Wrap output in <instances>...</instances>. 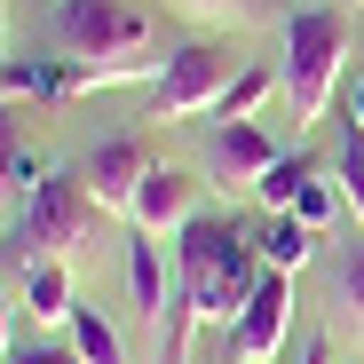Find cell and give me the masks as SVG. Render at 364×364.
Wrapping results in <instances>:
<instances>
[{"label":"cell","instance_id":"cell-1","mask_svg":"<svg viewBox=\"0 0 364 364\" xmlns=\"http://www.w3.org/2000/svg\"><path fill=\"white\" fill-rule=\"evenodd\" d=\"M262 246L237 222H214L198 214L191 230H174V309H166V333H159V364H191V341L198 325H237L246 293L262 285Z\"/></svg>","mask_w":364,"mask_h":364},{"label":"cell","instance_id":"cell-2","mask_svg":"<svg viewBox=\"0 0 364 364\" xmlns=\"http://www.w3.org/2000/svg\"><path fill=\"white\" fill-rule=\"evenodd\" d=\"M341 55H348V16L341 9H301L285 24V64H277V87L293 103V127L325 119V95L341 80Z\"/></svg>","mask_w":364,"mask_h":364},{"label":"cell","instance_id":"cell-3","mask_svg":"<svg viewBox=\"0 0 364 364\" xmlns=\"http://www.w3.org/2000/svg\"><path fill=\"white\" fill-rule=\"evenodd\" d=\"M95 191H87V182L80 174H64V166H48L40 182H32V191H24V214H16V254L24 262H64L72 246H87V237H95Z\"/></svg>","mask_w":364,"mask_h":364},{"label":"cell","instance_id":"cell-4","mask_svg":"<svg viewBox=\"0 0 364 364\" xmlns=\"http://www.w3.org/2000/svg\"><path fill=\"white\" fill-rule=\"evenodd\" d=\"M55 48L80 64H111V55H143L151 16L135 0H55Z\"/></svg>","mask_w":364,"mask_h":364},{"label":"cell","instance_id":"cell-5","mask_svg":"<svg viewBox=\"0 0 364 364\" xmlns=\"http://www.w3.org/2000/svg\"><path fill=\"white\" fill-rule=\"evenodd\" d=\"M230 80H237V55H230V48L182 40V48H166L151 103H159V119H198V111H214V103L230 95Z\"/></svg>","mask_w":364,"mask_h":364},{"label":"cell","instance_id":"cell-6","mask_svg":"<svg viewBox=\"0 0 364 364\" xmlns=\"http://www.w3.org/2000/svg\"><path fill=\"white\" fill-rule=\"evenodd\" d=\"M262 206L269 214H301L309 230H325L333 222V206H341V182H333V166H309V159H277L262 182Z\"/></svg>","mask_w":364,"mask_h":364},{"label":"cell","instance_id":"cell-7","mask_svg":"<svg viewBox=\"0 0 364 364\" xmlns=\"http://www.w3.org/2000/svg\"><path fill=\"white\" fill-rule=\"evenodd\" d=\"M285 309H293L285 269H262V285L246 293V309H237V325H230V341H237V356H246V364H269V356H277V341H285Z\"/></svg>","mask_w":364,"mask_h":364},{"label":"cell","instance_id":"cell-8","mask_svg":"<svg viewBox=\"0 0 364 364\" xmlns=\"http://www.w3.org/2000/svg\"><path fill=\"white\" fill-rule=\"evenodd\" d=\"M143 174H151V151H143V143H127V135L95 143V151H87V166H80V182L95 191V206H103V214H127V206H135V191H143Z\"/></svg>","mask_w":364,"mask_h":364},{"label":"cell","instance_id":"cell-9","mask_svg":"<svg viewBox=\"0 0 364 364\" xmlns=\"http://www.w3.org/2000/svg\"><path fill=\"white\" fill-rule=\"evenodd\" d=\"M127 222L151 230V237L191 230V222H198V182H191V174H174V166H151V174H143V191H135V206H127Z\"/></svg>","mask_w":364,"mask_h":364},{"label":"cell","instance_id":"cell-10","mask_svg":"<svg viewBox=\"0 0 364 364\" xmlns=\"http://www.w3.org/2000/svg\"><path fill=\"white\" fill-rule=\"evenodd\" d=\"M277 159H285V151L254 127V119H214V135H206V166H214V182H262Z\"/></svg>","mask_w":364,"mask_h":364},{"label":"cell","instance_id":"cell-11","mask_svg":"<svg viewBox=\"0 0 364 364\" xmlns=\"http://www.w3.org/2000/svg\"><path fill=\"white\" fill-rule=\"evenodd\" d=\"M127 285H135V309L166 333V246H159L151 230L127 237Z\"/></svg>","mask_w":364,"mask_h":364},{"label":"cell","instance_id":"cell-12","mask_svg":"<svg viewBox=\"0 0 364 364\" xmlns=\"http://www.w3.org/2000/svg\"><path fill=\"white\" fill-rule=\"evenodd\" d=\"M24 309L40 317V325H72V309H80V301H72V269L64 262H24Z\"/></svg>","mask_w":364,"mask_h":364},{"label":"cell","instance_id":"cell-13","mask_svg":"<svg viewBox=\"0 0 364 364\" xmlns=\"http://www.w3.org/2000/svg\"><path fill=\"white\" fill-rule=\"evenodd\" d=\"M254 246H262V262H269V269H285V277H293L301 262L317 254V230L301 222V214H269V230L254 237Z\"/></svg>","mask_w":364,"mask_h":364},{"label":"cell","instance_id":"cell-14","mask_svg":"<svg viewBox=\"0 0 364 364\" xmlns=\"http://www.w3.org/2000/svg\"><path fill=\"white\" fill-rule=\"evenodd\" d=\"M40 174H48V166H40V159H32V151L16 143V111L0 103V206H9V198H24Z\"/></svg>","mask_w":364,"mask_h":364},{"label":"cell","instance_id":"cell-15","mask_svg":"<svg viewBox=\"0 0 364 364\" xmlns=\"http://www.w3.org/2000/svg\"><path fill=\"white\" fill-rule=\"evenodd\" d=\"M72 348H80L87 364H127V341L103 325V309H72Z\"/></svg>","mask_w":364,"mask_h":364},{"label":"cell","instance_id":"cell-16","mask_svg":"<svg viewBox=\"0 0 364 364\" xmlns=\"http://www.w3.org/2000/svg\"><path fill=\"white\" fill-rule=\"evenodd\" d=\"M269 87H277V72H237V80H230V95L214 103V119H254V111L269 103Z\"/></svg>","mask_w":364,"mask_h":364},{"label":"cell","instance_id":"cell-17","mask_svg":"<svg viewBox=\"0 0 364 364\" xmlns=\"http://www.w3.org/2000/svg\"><path fill=\"white\" fill-rule=\"evenodd\" d=\"M333 182H341V198H348L356 222H364V135H356V127H348L341 151H333Z\"/></svg>","mask_w":364,"mask_h":364},{"label":"cell","instance_id":"cell-18","mask_svg":"<svg viewBox=\"0 0 364 364\" xmlns=\"http://www.w3.org/2000/svg\"><path fill=\"white\" fill-rule=\"evenodd\" d=\"M341 301H348V317L364 325V237H356V246L341 254Z\"/></svg>","mask_w":364,"mask_h":364},{"label":"cell","instance_id":"cell-19","mask_svg":"<svg viewBox=\"0 0 364 364\" xmlns=\"http://www.w3.org/2000/svg\"><path fill=\"white\" fill-rule=\"evenodd\" d=\"M9 364H87V356H80L72 341H64V348H55V341H32V348H16Z\"/></svg>","mask_w":364,"mask_h":364},{"label":"cell","instance_id":"cell-20","mask_svg":"<svg viewBox=\"0 0 364 364\" xmlns=\"http://www.w3.org/2000/svg\"><path fill=\"white\" fill-rule=\"evenodd\" d=\"M182 9H191V16H246L254 0H182Z\"/></svg>","mask_w":364,"mask_h":364},{"label":"cell","instance_id":"cell-21","mask_svg":"<svg viewBox=\"0 0 364 364\" xmlns=\"http://www.w3.org/2000/svg\"><path fill=\"white\" fill-rule=\"evenodd\" d=\"M16 356V325H9V301H0V364Z\"/></svg>","mask_w":364,"mask_h":364},{"label":"cell","instance_id":"cell-22","mask_svg":"<svg viewBox=\"0 0 364 364\" xmlns=\"http://www.w3.org/2000/svg\"><path fill=\"white\" fill-rule=\"evenodd\" d=\"M348 127H356V135H364V80H356V87H348Z\"/></svg>","mask_w":364,"mask_h":364},{"label":"cell","instance_id":"cell-23","mask_svg":"<svg viewBox=\"0 0 364 364\" xmlns=\"http://www.w3.org/2000/svg\"><path fill=\"white\" fill-rule=\"evenodd\" d=\"M301 364H333V356H325V341H309V348H301Z\"/></svg>","mask_w":364,"mask_h":364},{"label":"cell","instance_id":"cell-24","mask_svg":"<svg viewBox=\"0 0 364 364\" xmlns=\"http://www.w3.org/2000/svg\"><path fill=\"white\" fill-rule=\"evenodd\" d=\"M0 64H9V0H0Z\"/></svg>","mask_w":364,"mask_h":364}]
</instances>
